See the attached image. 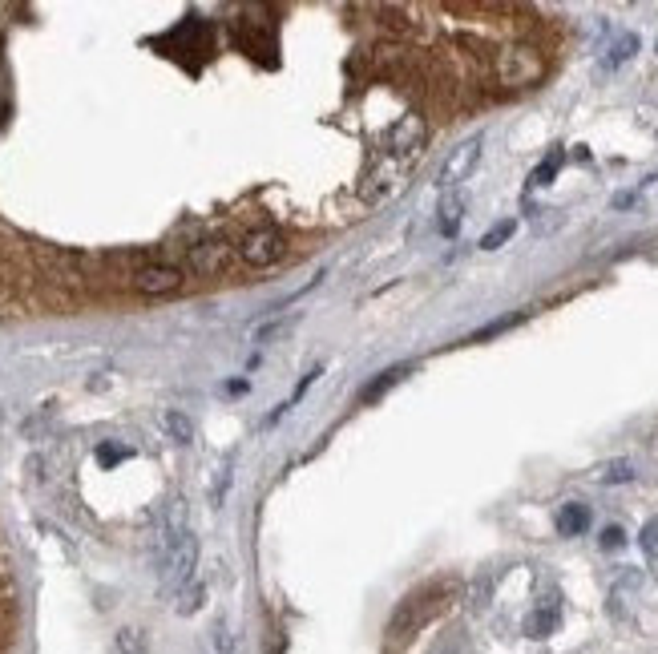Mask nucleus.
<instances>
[{
    "mask_svg": "<svg viewBox=\"0 0 658 654\" xmlns=\"http://www.w3.org/2000/svg\"><path fill=\"white\" fill-rule=\"evenodd\" d=\"M598 477H602V485H626V481H634V465L630 461H610Z\"/></svg>",
    "mask_w": 658,
    "mask_h": 654,
    "instance_id": "18",
    "label": "nucleus"
},
{
    "mask_svg": "<svg viewBox=\"0 0 658 654\" xmlns=\"http://www.w3.org/2000/svg\"><path fill=\"white\" fill-rule=\"evenodd\" d=\"M404 376H408V368H388V372H384L380 380H372V384H368V388L360 392V404H372V400H380V396H384L388 388H396V384H400Z\"/></svg>",
    "mask_w": 658,
    "mask_h": 654,
    "instance_id": "12",
    "label": "nucleus"
},
{
    "mask_svg": "<svg viewBox=\"0 0 658 654\" xmlns=\"http://www.w3.org/2000/svg\"><path fill=\"white\" fill-rule=\"evenodd\" d=\"M558 622H562V606H558V594H554V598H545V602L525 618V634H529V638H550V634L558 630Z\"/></svg>",
    "mask_w": 658,
    "mask_h": 654,
    "instance_id": "9",
    "label": "nucleus"
},
{
    "mask_svg": "<svg viewBox=\"0 0 658 654\" xmlns=\"http://www.w3.org/2000/svg\"><path fill=\"white\" fill-rule=\"evenodd\" d=\"M497 77L505 85H529L541 77V57L529 49H505L497 53Z\"/></svg>",
    "mask_w": 658,
    "mask_h": 654,
    "instance_id": "6",
    "label": "nucleus"
},
{
    "mask_svg": "<svg viewBox=\"0 0 658 654\" xmlns=\"http://www.w3.org/2000/svg\"><path fill=\"white\" fill-rule=\"evenodd\" d=\"M114 650H118V654H146V634L134 630V626L118 630V646H114Z\"/></svg>",
    "mask_w": 658,
    "mask_h": 654,
    "instance_id": "17",
    "label": "nucleus"
},
{
    "mask_svg": "<svg viewBox=\"0 0 658 654\" xmlns=\"http://www.w3.org/2000/svg\"><path fill=\"white\" fill-rule=\"evenodd\" d=\"M638 545H642V554H646L650 562H658V517H650V521L642 525V533H638Z\"/></svg>",
    "mask_w": 658,
    "mask_h": 654,
    "instance_id": "19",
    "label": "nucleus"
},
{
    "mask_svg": "<svg viewBox=\"0 0 658 654\" xmlns=\"http://www.w3.org/2000/svg\"><path fill=\"white\" fill-rule=\"evenodd\" d=\"M562 162H566V154H562V150H554L550 158H545V162H541V166H537V170L529 174V186H550V182L558 178V170H562Z\"/></svg>",
    "mask_w": 658,
    "mask_h": 654,
    "instance_id": "15",
    "label": "nucleus"
},
{
    "mask_svg": "<svg viewBox=\"0 0 658 654\" xmlns=\"http://www.w3.org/2000/svg\"><path fill=\"white\" fill-rule=\"evenodd\" d=\"M424 138H428V130H424L420 118H400V122L388 130V154H392V158H412V154L424 150Z\"/></svg>",
    "mask_w": 658,
    "mask_h": 654,
    "instance_id": "7",
    "label": "nucleus"
},
{
    "mask_svg": "<svg viewBox=\"0 0 658 654\" xmlns=\"http://www.w3.org/2000/svg\"><path fill=\"white\" fill-rule=\"evenodd\" d=\"M154 562H158V578L162 590H186L194 582V566H198V537L186 529L178 537H158L154 545Z\"/></svg>",
    "mask_w": 658,
    "mask_h": 654,
    "instance_id": "1",
    "label": "nucleus"
},
{
    "mask_svg": "<svg viewBox=\"0 0 658 654\" xmlns=\"http://www.w3.org/2000/svg\"><path fill=\"white\" fill-rule=\"evenodd\" d=\"M210 638H214V646L223 650V654H231V646H235V638H231V626H227V618H218L214 622V630H210Z\"/></svg>",
    "mask_w": 658,
    "mask_h": 654,
    "instance_id": "21",
    "label": "nucleus"
},
{
    "mask_svg": "<svg viewBox=\"0 0 658 654\" xmlns=\"http://www.w3.org/2000/svg\"><path fill=\"white\" fill-rule=\"evenodd\" d=\"M235 263V247L227 243V239H218V235H210V239H198V243H190L186 247V267L194 271V275H223L227 267Z\"/></svg>",
    "mask_w": 658,
    "mask_h": 654,
    "instance_id": "2",
    "label": "nucleus"
},
{
    "mask_svg": "<svg viewBox=\"0 0 658 654\" xmlns=\"http://www.w3.org/2000/svg\"><path fill=\"white\" fill-rule=\"evenodd\" d=\"M481 146H485V138H465L461 146H453L449 150V158H445V166H441V190H457L473 170H477V162H481Z\"/></svg>",
    "mask_w": 658,
    "mask_h": 654,
    "instance_id": "4",
    "label": "nucleus"
},
{
    "mask_svg": "<svg viewBox=\"0 0 658 654\" xmlns=\"http://www.w3.org/2000/svg\"><path fill=\"white\" fill-rule=\"evenodd\" d=\"M162 428L170 432V441H178V445H190V441H194V424H190V416L178 412V408H166V412H162Z\"/></svg>",
    "mask_w": 658,
    "mask_h": 654,
    "instance_id": "11",
    "label": "nucleus"
},
{
    "mask_svg": "<svg viewBox=\"0 0 658 654\" xmlns=\"http://www.w3.org/2000/svg\"><path fill=\"white\" fill-rule=\"evenodd\" d=\"M126 457H130V449H126V445H109V441H105V445H97V465H105V469L122 465Z\"/></svg>",
    "mask_w": 658,
    "mask_h": 654,
    "instance_id": "20",
    "label": "nucleus"
},
{
    "mask_svg": "<svg viewBox=\"0 0 658 654\" xmlns=\"http://www.w3.org/2000/svg\"><path fill=\"white\" fill-rule=\"evenodd\" d=\"M283 255H287V239H283L279 231H271V227H263V231H251V235L239 243V259H243L247 267H255V271H263V267H275Z\"/></svg>",
    "mask_w": 658,
    "mask_h": 654,
    "instance_id": "3",
    "label": "nucleus"
},
{
    "mask_svg": "<svg viewBox=\"0 0 658 654\" xmlns=\"http://www.w3.org/2000/svg\"><path fill=\"white\" fill-rule=\"evenodd\" d=\"M130 283H134V291H142V295H174L186 279H182V267L146 263V267H138V271L130 275Z\"/></svg>",
    "mask_w": 658,
    "mask_h": 654,
    "instance_id": "5",
    "label": "nucleus"
},
{
    "mask_svg": "<svg viewBox=\"0 0 658 654\" xmlns=\"http://www.w3.org/2000/svg\"><path fill=\"white\" fill-rule=\"evenodd\" d=\"M554 525H558L562 537H582V533L590 529V505H582V501H566V505L558 509Z\"/></svg>",
    "mask_w": 658,
    "mask_h": 654,
    "instance_id": "10",
    "label": "nucleus"
},
{
    "mask_svg": "<svg viewBox=\"0 0 658 654\" xmlns=\"http://www.w3.org/2000/svg\"><path fill=\"white\" fill-rule=\"evenodd\" d=\"M202 602H206V586L190 582L186 590H178V598H174V610H178L182 618H190V614H198V610H202Z\"/></svg>",
    "mask_w": 658,
    "mask_h": 654,
    "instance_id": "13",
    "label": "nucleus"
},
{
    "mask_svg": "<svg viewBox=\"0 0 658 654\" xmlns=\"http://www.w3.org/2000/svg\"><path fill=\"white\" fill-rule=\"evenodd\" d=\"M598 545H602V550H622V545H626L622 525H606V529H602V537H598Z\"/></svg>",
    "mask_w": 658,
    "mask_h": 654,
    "instance_id": "22",
    "label": "nucleus"
},
{
    "mask_svg": "<svg viewBox=\"0 0 658 654\" xmlns=\"http://www.w3.org/2000/svg\"><path fill=\"white\" fill-rule=\"evenodd\" d=\"M517 235V218H505V223H497V227H489L485 231V239H481V251H497L501 243H509Z\"/></svg>",
    "mask_w": 658,
    "mask_h": 654,
    "instance_id": "16",
    "label": "nucleus"
},
{
    "mask_svg": "<svg viewBox=\"0 0 658 654\" xmlns=\"http://www.w3.org/2000/svg\"><path fill=\"white\" fill-rule=\"evenodd\" d=\"M634 53H638V37H634V33H622V37L610 45V53H606V69H618V65H626Z\"/></svg>",
    "mask_w": 658,
    "mask_h": 654,
    "instance_id": "14",
    "label": "nucleus"
},
{
    "mask_svg": "<svg viewBox=\"0 0 658 654\" xmlns=\"http://www.w3.org/2000/svg\"><path fill=\"white\" fill-rule=\"evenodd\" d=\"M465 223V194L461 190H445L441 194V210H436V231H441L445 239H453Z\"/></svg>",
    "mask_w": 658,
    "mask_h": 654,
    "instance_id": "8",
    "label": "nucleus"
}]
</instances>
